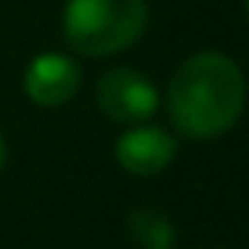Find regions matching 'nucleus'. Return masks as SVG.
I'll use <instances>...</instances> for the list:
<instances>
[{
	"label": "nucleus",
	"mask_w": 249,
	"mask_h": 249,
	"mask_svg": "<svg viewBox=\"0 0 249 249\" xmlns=\"http://www.w3.org/2000/svg\"><path fill=\"white\" fill-rule=\"evenodd\" d=\"M129 237L139 249H174L177 227L158 208H136L129 212Z\"/></svg>",
	"instance_id": "423d86ee"
},
{
	"label": "nucleus",
	"mask_w": 249,
	"mask_h": 249,
	"mask_svg": "<svg viewBox=\"0 0 249 249\" xmlns=\"http://www.w3.org/2000/svg\"><path fill=\"white\" fill-rule=\"evenodd\" d=\"M148 25L145 0H67L63 38L82 57H114L133 48Z\"/></svg>",
	"instance_id": "f03ea898"
},
{
	"label": "nucleus",
	"mask_w": 249,
	"mask_h": 249,
	"mask_svg": "<svg viewBox=\"0 0 249 249\" xmlns=\"http://www.w3.org/2000/svg\"><path fill=\"white\" fill-rule=\"evenodd\" d=\"M246 13H249V0H246Z\"/></svg>",
	"instance_id": "6e6552de"
},
{
	"label": "nucleus",
	"mask_w": 249,
	"mask_h": 249,
	"mask_svg": "<svg viewBox=\"0 0 249 249\" xmlns=\"http://www.w3.org/2000/svg\"><path fill=\"white\" fill-rule=\"evenodd\" d=\"M22 85H25V95L38 107H60L70 98H76V91L82 85V70L73 57L48 51V54H38L25 67Z\"/></svg>",
	"instance_id": "20e7f679"
},
{
	"label": "nucleus",
	"mask_w": 249,
	"mask_h": 249,
	"mask_svg": "<svg viewBox=\"0 0 249 249\" xmlns=\"http://www.w3.org/2000/svg\"><path fill=\"white\" fill-rule=\"evenodd\" d=\"M114 158L129 174L152 177V174H161L177 158V139L161 126L136 123L133 129H126L114 142Z\"/></svg>",
	"instance_id": "39448f33"
},
{
	"label": "nucleus",
	"mask_w": 249,
	"mask_h": 249,
	"mask_svg": "<svg viewBox=\"0 0 249 249\" xmlns=\"http://www.w3.org/2000/svg\"><path fill=\"white\" fill-rule=\"evenodd\" d=\"M6 164V142H3V136H0V170H3Z\"/></svg>",
	"instance_id": "0eeeda50"
},
{
	"label": "nucleus",
	"mask_w": 249,
	"mask_h": 249,
	"mask_svg": "<svg viewBox=\"0 0 249 249\" xmlns=\"http://www.w3.org/2000/svg\"><path fill=\"white\" fill-rule=\"evenodd\" d=\"M158 89L145 73L117 67L98 79V107L117 123H142L158 110Z\"/></svg>",
	"instance_id": "7ed1b4c3"
},
{
	"label": "nucleus",
	"mask_w": 249,
	"mask_h": 249,
	"mask_svg": "<svg viewBox=\"0 0 249 249\" xmlns=\"http://www.w3.org/2000/svg\"><path fill=\"white\" fill-rule=\"evenodd\" d=\"M243 98L246 82L237 63L221 51H202L174 73L167 85V114L186 139H214L240 120Z\"/></svg>",
	"instance_id": "f257e3e1"
}]
</instances>
